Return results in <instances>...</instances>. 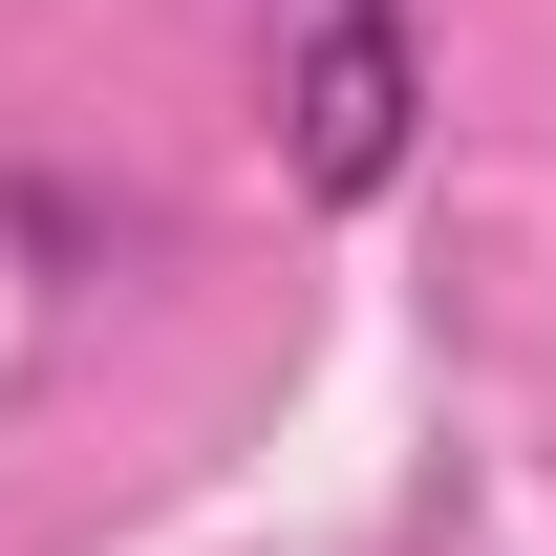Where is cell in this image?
I'll use <instances>...</instances> for the list:
<instances>
[{
  "instance_id": "1",
  "label": "cell",
  "mask_w": 556,
  "mask_h": 556,
  "mask_svg": "<svg viewBox=\"0 0 556 556\" xmlns=\"http://www.w3.org/2000/svg\"><path fill=\"white\" fill-rule=\"evenodd\" d=\"M428 150V43L407 0H278V172L321 214H386Z\"/></svg>"
}]
</instances>
